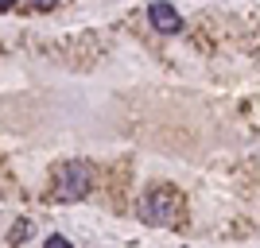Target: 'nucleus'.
<instances>
[{
	"mask_svg": "<svg viewBox=\"0 0 260 248\" xmlns=\"http://www.w3.org/2000/svg\"><path fill=\"white\" fill-rule=\"evenodd\" d=\"M93 186V167L86 159H66L54 171V198L58 202H82Z\"/></svg>",
	"mask_w": 260,
	"mask_h": 248,
	"instance_id": "obj_1",
	"label": "nucleus"
},
{
	"mask_svg": "<svg viewBox=\"0 0 260 248\" xmlns=\"http://www.w3.org/2000/svg\"><path fill=\"white\" fill-rule=\"evenodd\" d=\"M179 190L175 186H148L140 198V217L148 225H179Z\"/></svg>",
	"mask_w": 260,
	"mask_h": 248,
	"instance_id": "obj_2",
	"label": "nucleus"
},
{
	"mask_svg": "<svg viewBox=\"0 0 260 248\" xmlns=\"http://www.w3.org/2000/svg\"><path fill=\"white\" fill-rule=\"evenodd\" d=\"M148 20H152V27H155L159 35H179V31H183V16H179V8H175V4H167V0L148 4Z\"/></svg>",
	"mask_w": 260,
	"mask_h": 248,
	"instance_id": "obj_3",
	"label": "nucleus"
},
{
	"mask_svg": "<svg viewBox=\"0 0 260 248\" xmlns=\"http://www.w3.org/2000/svg\"><path fill=\"white\" fill-rule=\"evenodd\" d=\"M43 248H74V244H70V240H66L62 233H51V237H47V244H43Z\"/></svg>",
	"mask_w": 260,
	"mask_h": 248,
	"instance_id": "obj_4",
	"label": "nucleus"
}]
</instances>
